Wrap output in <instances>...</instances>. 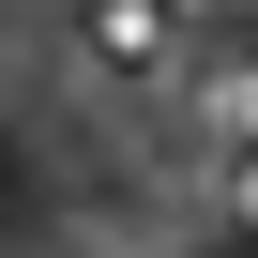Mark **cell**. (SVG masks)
<instances>
[{
	"label": "cell",
	"instance_id": "6da1fadb",
	"mask_svg": "<svg viewBox=\"0 0 258 258\" xmlns=\"http://www.w3.org/2000/svg\"><path fill=\"white\" fill-rule=\"evenodd\" d=\"M76 31H91V61H106V76H152V61H167V0H91Z\"/></svg>",
	"mask_w": 258,
	"mask_h": 258
}]
</instances>
